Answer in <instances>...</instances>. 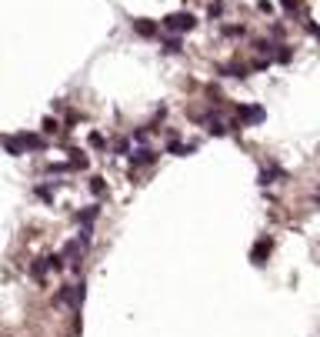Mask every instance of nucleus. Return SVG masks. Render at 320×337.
Segmentation results:
<instances>
[{
	"label": "nucleus",
	"mask_w": 320,
	"mask_h": 337,
	"mask_svg": "<svg viewBox=\"0 0 320 337\" xmlns=\"http://www.w3.org/2000/svg\"><path fill=\"white\" fill-rule=\"evenodd\" d=\"M94 217H97V207H90V210H84V214H80L77 220H84V224H90V220H94Z\"/></svg>",
	"instance_id": "nucleus-10"
},
{
	"label": "nucleus",
	"mask_w": 320,
	"mask_h": 337,
	"mask_svg": "<svg viewBox=\"0 0 320 337\" xmlns=\"http://www.w3.org/2000/svg\"><path fill=\"white\" fill-rule=\"evenodd\" d=\"M237 117H240V124H244V121L257 124V121H264V110H260V107H240Z\"/></svg>",
	"instance_id": "nucleus-3"
},
{
	"label": "nucleus",
	"mask_w": 320,
	"mask_h": 337,
	"mask_svg": "<svg viewBox=\"0 0 320 337\" xmlns=\"http://www.w3.org/2000/svg\"><path fill=\"white\" fill-rule=\"evenodd\" d=\"M90 191H94V194H104V180H100V177H94V180H90Z\"/></svg>",
	"instance_id": "nucleus-11"
},
{
	"label": "nucleus",
	"mask_w": 320,
	"mask_h": 337,
	"mask_svg": "<svg viewBox=\"0 0 320 337\" xmlns=\"http://www.w3.org/2000/svg\"><path fill=\"white\" fill-rule=\"evenodd\" d=\"M30 274L37 277V281H44V274H47V264H44V260H40V264H33V267H30Z\"/></svg>",
	"instance_id": "nucleus-7"
},
{
	"label": "nucleus",
	"mask_w": 320,
	"mask_h": 337,
	"mask_svg": "<svg viewBox=\"0 0 320 337\" xmlns=\"http://www.w3.org/2000/svg\"><path fill=\"white\" fill-rule=\"evenodd\" d=\"M193 24H197V20H193L190 14H170L167 20H164V27H167V30H174V33H184V30H193Z\"/></svg>",
	"instance_id": "nucleus-1"
},
{
	"label": "nucleus",
	"mask_w": 320,
	"mask_h": 337,
	"mask_svg": "<svg viewBox=\"0 0 320 337\" xmlns=\"http://www.w3.org/2000/svg\"><path fill=\"white\" fill-rule=\"evenodd\" d=\"M134 27H137V33H144V37L153 33V24H147V20H134Z\"/></svg>",
	"instance_id": "nucleus-5"
},
{
	"label": "nucleus",
	"mask_w": 320,
	"mask_h": 337,
	"mask_svg": "<svg viewBox=\"0 0 320 337\" xmlns=\"http://www.w3.org/2000/svg\"><path fill=\"white\" fill-rule=\"evenodd\" d=\"M164 50H167V54H177V50H180V37H170V41L164 44Z\"/></svg>",
	"instance_id": "nucleus-8"
},
{
	"label": "nucleus",
	"mask_w": 320,
	"mask_h": 337,
	"mask_svg": "<svg viewBox=\"0 0 320 337\" xmlns=\"http://www.w3.org/2000/svg\"><path fill=\"white\" fill-rule=\"evenodd\" d=\"M170 154H193V144H170Z\"/></svg>",
	"instance_id": "nucleus-9"
},
{
	"label": "nucleus",
	"mask_w": 320,
	"mask_h": 337,
	"mask_svg": "<svg viewBox=\"0 0 320 337\" xmlns=\"http://www.w3.org/2000/svg\"><path fill=\"white\" fill-rule=\"evenodd\" d=\"M80 250H84V247H80V241H70V244L64 247V257H77Z\"/></svg>",
	"instance_id": "nucleus-6"
},
{
	"label": "nucleus",
	"mask_w": 320,
	"mask_h": 337,
	"mask_svg": "<svg viewBox=\"0 0 320 337\" xmlns=\"http://www.w3.org/2000/svg\"><path fill=\"white\" fill-rule=\"evenodd\" d=\"M270 247H273V244L267 241V237H264V241H257V247L250 250V260H254V264H264L267 254H270Z\"/></svg>",
	"instance_id": "nucleus-2"
},
{
	"label": "nucleus",
	"mask_w": 320,
	"mask_h": 337,
	"mask_svg": "<svg viewBox=\"0 0 320 337\" xmlns=\"http://www.w3.org/2000/svg\"><path fill=\"white\" fill-rule=\"evenodd\" d=\"M153 157H157L153 151H140V157H134V167H144V164H153Z\"/></svg>",
	"instance_id": "nucleus-4"
}]
</instances>
